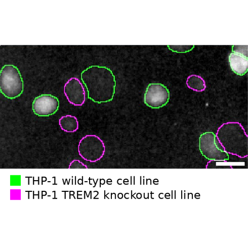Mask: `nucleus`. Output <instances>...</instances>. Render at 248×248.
I'll use <instances>...</instances> for the list:
<instances>
[{
  "mask_svg": "<svg viewBox=\"0 0 248 248\" xmlns=\"http://www.w3.org/2000/svg\"><path fill=\"white\" fill-rule=\"evenodd\" d=\"M24 90V83L20 71L13 64L4 65L0 72V91L6 98L14 99Z\"/></svg>",
  "mask_w": 248,
  "mask_h": 248,
  "instance_id": "3",
  "label": "nucleus"
},
{
  "mask_svg": "<svg viewBox=\"0 0 248 248\" xmlns=\"http://www.w3.org/2000/svg\"><path fill=\"white\" fill-rule=\"evenodd\" d=\"M81 80L88 92V98L99 104L112 101L116 92V78L104 66L92 65L84 70Z\"/></svg>",
  "mask_w": 248,
  "mask_h": 248,
  "instance_id": "1",
  "label": "nucleus"
},
{
  "mask_svg": "<svg viewBox=\"0 0 248 248\" xmlns=\"http://www.w3.org/2000/svg\"><path fill=\"white\" fill-rule=\"evenodd\" d=\"M217 137L225 152L240 157L248 155V135L239 122L223 124Z\"/></svg>",
  "mask_w": 248,
  "mask_h": 248,
  "instance_id": "2",
  "label": "nucleus"
},
{
  "mask_svg": "<svg viewBox=\"0 0 248 248\" xmlns=\"http://www.w3.org/2000/svg\"><path fill=\"white\" fill-rule=\"evenodd\" d=\"M217 135L205 132L200 135L199 149L201 154L209 161H225L230 160L229 154L219 148Z\"/></svg>",
  "mask_w": 248,
  "mask_h": 248,
  "instance_id": "5",
  "label": "nucleus"
},
{
  "mask_svg": "<svg viewBox=\"0 0 248 248\" xmlns=\"http://www.w3.org/2000/svg\"><path fill=\"white\" fill-rule=\"evenodd\" d=\"M229 62L231 68L236 75L243 76L248 70V56L243 53L233 51L229 55Z\"/></svg>",
  "mask_w": 248,
  "mask_h": 248,
  "instance_id": "9",
  "label": "nucleus"
},
{
  "mask_svg": "<svg viewBox=\"0 0 248 248\" xmlns=\"http://www.w3.org/2000/svg\"><path fill=\"white\" fill-rule=\"evenodd\" d=\"M60 108V100L51 94H42L33 101L32 109L39 117H49L54 115Z\"/></svg>",
  "mask_w": 248,
  "mask_h": 248,
  "instance_id": "7",
  "label": "nucleus"
},
{
  "mask_svg": "<svg viewBox=\"0 0 248 248\" xmlns=\"http://www.w3.org/2000/svg\"><path fill=\"white\" fill-rule=\"evenodd\" d=\"M78 153L85 161L95 163L104 157L106 146L102 140L95 135H87L78 145Z\"/></svg>",
  "mask_w": 248,
  "mask_h": 248,
  "instance_id": "4",
  "label": "nucleus"
},
{
  "mask_svg": "<svg viewBox=\"0 0 248 248\" xmlns=\"http://www.w3.org/2000/svg\"><path fill=\"white\" fill-rule=\"evenodd\" d=\"M59 125L61 129L67 133H74L79 127V123L75 116L66 115L59 120Z\"/></svg>",
  "mask_w": 248,
  "mask_h": 248,
  "instance_id": "10",
  "label": "nucleus"
},
{
  "mask_svg": "<svg viewBox=\"0 0 248 248\" xmlns=\"http://www.w3.org/2000/svg\"><path fill=\"white\" fill-rule=\"evenodd\" d=\"M64 94L69 102L75 106H82L85 102V90L77 78L72 77L66 82L64 86Z\"/></svg>",
  "mask_w": 248,
  "mask_h": 248,
  "instance_id": "8",
  "label": "nucleus"
},
{
  "mask_svg": "<svg viewBox=\"0 0 248 248\" xmlns=\"http://www.w3.org/2000/svg\"><path fill=\"white\" fill-rule=\"evenodd\" d=\"M88 166L78 160H75L69 165V169H88Z\"/></svg>",
  "mask_w": 248,
  "mask_h": 248,
  "instance_id": "13",
  "label": "nucleus"
},
{
  "mask_svg": "<svg viewBox=\"0 0 248 248\" xmlns=\"http://www.w3.org/2000/svg\"><path fill=\"white\" fill-rule=\"evenodd\" d=\"M170 99V92L162 84L152 83L146 88L144 94V104L155 109L165 106Z\"/></svg>",
  "mask_w": 248,
  "mask_h": 248,
  "instance_id": "6",
  "label": "nucleus"
},
{
  "mask_svg": "<svg viewBox=\"0 0 248 248\" xmlns=\"http://www.w3.org/2000/svg\"><path fill=\"white\" fill-rule=\"evenodd\" d=\"M169 50L173 52L187 53L195 48V45H168Z\"/></svg>",
  "mask_w": 248,
  "mask_h": 248,
  "instance_id": "12",
  "label": "nucleus"
},
{
  "mask_svg": "<svg viewBox=\"0 0 248 248\" xmlns=\"http://www.w3.org/2000/svg\"><path fill=\"white\" fill-rule=\"evenodd\" d=\"M186 85L188 88L196 92H202L205 90L206 85L204 78L195 75L188 77Z\"/></svg>",
  "mask_w": 248,
  "mask_h": 248,
  "instance_id": "11",
  "label": "nucleus"
}]
</instances>
